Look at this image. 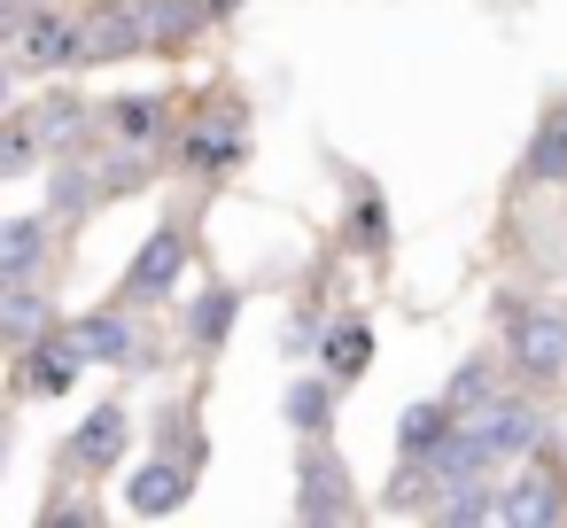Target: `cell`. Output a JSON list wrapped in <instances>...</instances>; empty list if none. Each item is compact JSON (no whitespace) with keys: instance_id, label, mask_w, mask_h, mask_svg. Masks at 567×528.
Segmentation results:
<instances>
[{"instance_id":"cell-15","label":"cell","mask_w":567,"mask_h":528,"mask_svg":"<svg viewBox=\"0 0 567 528\" xmlns=\"http://www.w3.org/2000/svg\"><path fill=\"white\" fill-rule=\"evenodd\" d=\"M125 133H156V102H125Z\"/></svg>"},{"instance_id":"cell-1","label":"cell","mask_w":567,"mask_h":528,"mask_svg":"<svg viewBox=\"0 0 567 528\" xmlns=\"http://www.w3.org/2000/svg\"><path fill=\"white\" fill-rule=\"evenodd\" d=\"M520 358H528L536 373L567 365V327H559V319H520Z\"/></svg>"},{"instance_id":"cell-10","label":"cell","mask_w":567,"mask_h":528,"mask_svg":"<svg viewBox=\"0 0 567 528\" xmlns=\"http://www.w3.org/2000/svg\"><path fill=\"white\" fill-rule=\"evenodd\" d=\"M497 513H505V520H544V513H551V497H544V489H505V505H497Z\"/></svg>"},{"instance_id":"cell-13","label":"cell","mask_w":567,"mask_h":528,"mask_svg":"<svg viewBox=\"0 0 567 528\" xmlns=\"http://www.w3.org/2000/svg\"><path fill=\"white\" fill-rule=\"evenodd\" d=\"M288 412H296V427H319V412H327V389H311V381H303V389L288 396Z\"/></svg>"},{"instance_id":"cell-11","label":"cell","mask_w":567,"mask_h":528,"mask_svg":"<svg viewBox=\"0 0 567 528\" xmlns=\"http://www.w3.org/2000/svg\"><path fill=\"white\" fill-rule=\"evenodd\" d=\"M435 435H443V412H427V404H420V412H404V443H412V451H427Z\"/></svg>"},{"instance_id":"cell-17","label":"cell","mask_w":567,"mask_h":528,"mask_svg":"<svg viewBox=\"0 0 567 528\" xmlns=\"http://www.w3.org/2000/svg\"><path fill=\"white\" fill-rule=\"evenodd\" d=\"M559 125H567V117H559Z\"/></svg>"},{"instance_id":"cell-4","label":"cell","mask_w":567,"mask_h":528,"mask_svg":"<svg viewBox=\"0 0 567 528\" xmlns=\"http://www.w3.org/2000/svg\"><path fill=\"white\" fill-rule=\"evenodd\" d=\"M133 505H141V513H172V505H179V474H172V466H141V474H133Z\"/></svg>"},{"instance_id":"cell-3","label":"cell","mask_w":567,"mask_h":528,"mask_svg":"<svg viewBox=\"0 0 567 528\" xmlns=\"http://www.w3.org/2000/svg\"><path fill=\"white\" fill-rule=\"evenodd\" d=\"M71 350H86V358H125L133 334H125V319H86V327L71 334Z\"/></svg>"},{"instance_id":"cell-5","label":"cell","mask_w":567,"mask_h":528,"mask_svg":"<svg viewBox=\"0 0 567 528\" xmlns=\"http://www.w3.org/2000/svg\"><path fill=\"white\" fill-rule=\"evenodd\" d=\"M86 48H94V55H133V48H141V24H133V17H110V24L86 32Z\"/></svg>"},{"instance_id":"cell-14","label":"cell","mask_w":567,"mask_h":528,"mask_svg":"<svg viewBox=\"0 0 567 528\" xmlns=\"http://www.w3.org/2000/svg\"><path fill=\"white\" fill-rule=\"evenodd\" d=\"M226 319H234V296H210V303L195 311V327H203V334H226Z\"/></svg>"},{"instance_id":"cell-6","label":"cell","mask_w":567,"mask_h":528,"mask_svg":"<svg viewBox=\"0 0 567 528\" xmlns=\"http://www.w3.org/2000/svg\"><path fill=\"white\" fill-rule=\"evenodd\" d=\"M117 443H125V412H94V427L79 435L86 458H117Z\"/></svg>"},{"instance_id":"cell-9","label":"cell","mask_w":567,"mask_h":528,"mask_svg":"<svg viewBox=\"0 0 567 528\" xmlns=\"http://www.w3.org/2000/svg\"><path fill=\"white\" fill-rule=\"evenodd\" d=\"M327 505H342V466H311V489H303V513H327Z\"/></svg>"},{"instance_id":"cell-2","label":"cell","mask_w":567,"mask_h":528,"mask_svg":"<svg viewBox=\"0 0 567 528\" xmlns=\"http://www.w3.org/2000/svg\"><path fill=\"white\" fill-rule=\"evenodd\" d=\"M172 272H179V234H156V241H148V257L133 265V296H148V288H164Z\"/></svg>"},{"instance_id":"cell-12","label":"cell","mask_w":567,"mask_h":528,"mask_svg":"<svg viewBox=\"0 0 567 528\" xmlns=\"http://www.w3.org/2000/svg\"><path fill=\"white\" fill-rule=\"evenodd\" d=\"M365 350H373V342H365V327H350V334L334 342V373H358V365H365Z\"/></svg>"},{"instance_id":"cell-8","label":"cell","mask_w":567,"mask_h":528,"mask_svg":"<svg viewBox=\"0 0 567 528\" xmlns=\"http://www.w3.org/2000/svg\"><path fill=\"white\" fill-rule=\"evenodd\" d=\"M79 48V32L71 24H32V63H63Z\"/></svg>"},{"instance_id":"cell-7","label":"cell","mask_w":567,"mask_h":528,"mask_svg":"<svg viewBox=\"0 0 567 528\" xmlns=\"http://www.w3.org/2000/svg\"><path fill=\"white\" fill-rule=\"evenodd\" d=\"M40 257V226H0V272H17Z\"/></svg>"},{"instance_id":"cell-16","label":"cell","mask_w":567,"mask_h":528,"mask_svg":"<svg viewBox=\"0 0 567 528\" xmlns=\"http://www.w3.org/2000/svg\"><path fill=\"white\" fill-rule=\"evenodd\" d=\"M0 86H9V79H0Z\"/></svg>"}]
</instances>
